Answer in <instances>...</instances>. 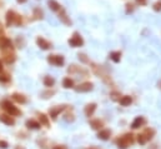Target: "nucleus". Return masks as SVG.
I'll use <instances>...</instances> for the list:
<instances>
[{
  "instance_id": "obj_1",
  "label": "nucleus",
  "mask_w": 161,
  "mask_h": 149,
  "mask_svg": "<svg viewBox=\"0 0 161 149\" xmlns=\"http://www.w3.org/2000/svg\"><path fill=\"white\" fill-rule=\"evenodd\" d=\"M3 108L5 109L8 113L11 115V117H13V115H19V114H20V110L16 109L15 107L11 104L10 102H8V100H4V102H3Z\"/></svg>"
},
{
  "instance_id": "obj_2",
  "label": "nucleus",
  "mask_w": 161,
  "mask_h": 149,
  "mask_svg": "<svg viewBox=\"0 0 161 149\" xmlns=\"http://www.w3.org/2000/svg\"><path fill=\"white\" fill-rule=\"evenodd\" d=\"M133 142H134V140H133V135H131V134H126L125 136H122L121 139L117 140V146H119V148H121V149H126L127 146L131 144Z\"/></svg>"
},
{
  "instance_id": "obj_3",
  "label": "nucleus",
  "mask_w": 161,
  "mask_h": 149,
  "mask_svg": "<svg viewBox=\"0 0 161 149\" xmlns=\"http://www.w3.org/2000/svg\"><path fill=\"white\" fill-rule=\"evenodd\" d=\"M69 44L71 45V47H74V48L81 47V45L84 44V40H82V38L79 34H77V33H74V35L71 36V39L69 40Z\"/></svg>"
},
{
  "instance_id": "obj_4",
  "label": "nucleus",
  "mask_w": 161,
  "mask_h": 149,
  "mask_svg": "<svg viewBox=\"0 0 161 149\" xmlns=\"http://www.w3.org/2000/svg\"><path fill=\"white\" fill-rule=\"evenodd\" d=\"M48 61L50 64H54V65H61L64 63V58L59 56V55H51V56L48 58Z\"/></svg>"
},
{
  "instance_id": "obj_5",
  "label": "nucleus",
  "mask_w": 161,
  "mask_h": 149,
  "mask_svg": "<svg viewBox=\"0 0 161 149\" xmlns=\"http://www.w3.org/2000/svg\"><path fill=\"white\" fill-rule=\"evenodd\" d=\"M93 89V84L91 83H84V84H81L79 86H76L75 90L79 93H86V92H90V90Z\"/></svg>"
},
{
  "instance_id": "obj_6",
  "label": "nucleus",
  "mask_w": 161,
  "mask_h": 149,
  "mask_svg": "<svg viewBox=\"0 0 161 149\" xmlns=\"http://www.w3.org/2000/svg\"><path fill=\"white\" fill-rule=\"evenodd\" d=\"M0 120H1L4 124H6V125H14L15 120L13 118H11V115H0Z\"/></svg>"
},
{
  "instance_id": "obj_7",
  "label": "nucleus",
  "mask_w": 161,
  "mask_h": 149,
  "mask_svg": "<svg viewBox=\"0 0 161 149\" xmlns=\"http://www.w3.org/2000/svg\"><path fill=\"white\" fill-rule=\"evenodd\" d=\"M95 109H96V104H95V103H91V104L86 105V108H85V115H86V117H91L93 113L95 111Z\"/></svg>"
},
{
  "instance_id": "obj_8",
  "label": "nucleus",
  "mask_w": 161,
  "mask_h": 149,
  "mask_svg": "<svg viewBox=\"0 0 161 149\" xmlns=\"http://www.w3.org/2000/svg\"><path fill=\"white\" fill-rule=\"evenodd\" d=\"M144 123H145V120H144V118H142V117H138V118H136L135 120L133 122V124H131V128H134V129H136V128L141 127Z\"/></svg>"
},
{
  "instance_id": "obj_9",
  "label": "nucleus",
  "mask_w": 161,
  "mask_h": 149,
  "mask_svg": "<svg viewBox=\"0 0 161 149\" xmlns=\"http://www.w3.org/2000/svg\"><path fill=\"white\" fill-rule=\"evenodd\" d=\"M110 130H107V129H105V130H101V132H99V134H97V138H100V139H102V140H106V139H109V136H110Z\"/></svg>"
},
{
  "instance_id": "obj_10",
  "label": "nucleus",
  "mask_w": 161,
  "mask_h": 149,
  "mask_svg": "<svg viewBox=\"0 0 161 149\" xmlns=\"http://www.w3.org/2000/svg\"><path fill=\"white\" fill-rule=\"evenodd\" d=\"M120 56H121L120 52H113L110 54V59L113 61H115V63H119V61H120Z\"/></svg>"
},
{
  "instance_id": "obj_11",
  "label": "nucleus",
  "mask_w": 161,
  "mask_h": 149,
  "mask_svg": "<svg viewBox=\"0 0 161 149\" xmlns=\"http://www.w3.org/2000/svg\"><path fill=\"white\" fill-rule=\"evenodd\" d=\"M63 86H64V88H73L74 81L70 79V78H65V79L63 80Z\"/></svg>"
},
{
  "instance_id": "obj_12",
  "label": "nucleus",
  "mask_w": 161,
  "mask_h": 149,
  "mask_svg": "<svg viewBox=\"0 0 161 149\" xmlns=\"http://www.w3.org/2000/svg\"><path fill=\"white\" fill-rule=\"evenodd\" d=\"M26 127L31 128V129H38V128L40 127V124L38 122H35V120H28L26 122Z\"/></svg>"
},
{
  "instance_id": "obj_13",
  "label": "nucleus",
  "mask_w": 161,
  "mask_h": 149,
  "mask_svg": "<svg viewBox=\"0 0 161 149\" xmlns=\"http://www.w3.org/2000/svg\"><path fill=\"white\" fill-rule=\"evenodd\" d=\"M13 98L15 99L16 102L21 103V104H24V103H26V98L24 97V95H21V94H14V95H13Z\"/></svg>"
},
{
  "instance_id": "obj_14",
  "label": "nucleus",
  "mask_w": 161,
  "mask_h": 149,
  "mask_svg": "<svg viewBox=\"0 0 161 149\" xmlns=\"http://www.w3.org/2000/svg\"><path fill=\"white\" fill-rule=\"evenodd\" d=\"M38 44L40 45V48H43V49H48V48H50V44H49L46 40H44L43 38H39V39H38Z\"/></svg>"
},
{
  "instance_id": "obj_15",
  "label": "nucleus",
  "mask_w": 161,
  "mask_h": 149,
  "mask_svg": "<svg viewBox=\"0 0 161 149\" xmlns=\"http://www.w3.org/2000/svg\"><path fill=\"white\" fill-rule=\"evenodd\" d=\"M120 104L122 107H127V105H130L131 104V98L130 97H122L120 99Z\"/></svg>"
},
{
  "instance_id": "obj_16",
  "label": "nucleus",
  "mask_w": 161,
  "mask_h": 149,
  "mask_svg": "<svg viewBox=\"0 0 161 149\" xmlns=\"http://www.w3.org/2000/svg\"><path fill=\"white\" fill-rule=\"evenodd\" d=\"M54 83H55V80H54L51 77H45V79H44V84H45V86L50 88V86L54 85Z\"/></svg>"
},
{
  "instance_id": "obj_17",
  "label": "nucleus",
  "mask_w": 161,
  "mask_h": 149,
  "mask_svg": "<svg viewBox=\"0 0 161 149\" xmlns=\"http://www.w3.org/2000/svg\"><path fill=\"white\" fill-rule=\"evenodd\" d=\"M90 124H91V127L94 128V129H100V128L102 127V122H100L99 119H96V120H93Z\"/></svg>"
},
{
  "instance_id": "obj_18",
  "label": "nucleus",
  "mask_w": 161,
  "mask_h": 149,
  "mask_svg": "<svg viewBox=\"0 0 161 149\" xmlns=\"http://www.w3.org/2000/svg\"><path fill=\"white\" fill-rule=\"evenodd\" d=\"M49 6H50L53 10H59L60 9V5L56 1H54V0H50V1H49Z\"/></svg>"
},
{
  "instance_id": "obj_19",
  "label": "nucleus",
  "mask_w": 161,
  "mask_h": 149,
  "mask_svg": "<svg viewBox=\"0 0 161 149\" xmlns=\"http://www.w3.org/2000/svg\"><path fill=\"white\" fill-rule=\"evenodd\" d=\"M39 119H40V122L44 124V125H49V120H48V117L45 114H40L39 115Z\"/></svg>"
},
{
  "instance_id": "obj_20",
  "label": "nucleus",
  "mask_w": 161,
  "mask_h": 149,
  "mask_svg": "<svg viewBox=\"0 0 161 149\" xmlns=\"http://www.w3.org/2000/svg\"><path fill=\"white\" fill-rule=\"evenodd\" d=\"M138 142H139L140 144H145V143L147 142V139H146V136L144 135V134H139V135H138Z\"/></svg>"
},
{
  "instance_id": "obj_21",
  "label": "nucleus",
  "mask_w": 161,
  "mask_h": 149,
  "mask_svg": "<svg viewBox=\"0 0 161 149\" xmlns=\"http://www.w3.org/2000/svg\"><path fill=\"white\" fill-rule=\"evenodd\" d=\"M61 20H63V22L65 23V24H68V25H70V24H71V22H70V20L66 18V14H65V11H63V13H61Z\"/></svg>"
},
{
  "instance_id": "obj_22",
  "label": "nucleus",
  "mask_w": 161,
  "mask_h": 149,
  "mask_svg": "<svg viewBox=\"0 0 161 149\" xmlns=\"http://www.w3.org/2000/svg\"><path fill=\"white\" fill-rule=\"evenodd\" d=\"M154 10L155 11H160L161 10V0H159V1H156L154 4Z\"/></svg>"
},
{
  "instance_id": "obj_23",
  "label": "nucleus",
  "mask_w": 161,
  "mask_h": 149,
  "mask_svg": "<svg viewBox=\"0 0 161 149\" xmlns=\"http://www.w3.org/2000/svg\"><path fill=\"white\" fill-rule=\"evenodd\" d=\"M63 109H64V108H57V109H55V110H53V111H51V117L55 119L56 115H57V113H60V111L63 110Z\"/></svg>"
},
{
  "instance_id": "obj_24",
  "label": "nucleus",
  "mask_w": 161,
  "mask_h": 149,
  "mask_svg": "<svg viewBox=\"0 0 161 149\" xmlns=\"http://www.w3.org/2000/svg\"><path fill=\"white\" fill-rule=\"evenodd\" d=\"M8 75H3V77H0V81H8L9 80V78H6Z\"/></svg>"
},
{
  "instance_id": "obj_25",
  "label": "nucleus",
  "mask_w": 161,
  "mask_h": 149,
  "mask_svg": "<svg viewBox=\"0 0 161 149\" xmlns=\"http://www.w3.org/2000/svg\"><path fill=\"white\" fill-rule=\"evenodd\" d=\"M0 147H1V148H6L8 147V143L6 142H3V140H1V142H0Z\"/></svg>"
},
{
  "instance_id": "obj_26",
  "label": "nucleus",
  "mask_w": 161,
  "mask_h": 149,
  "mask_svg": "<svg viewBox=\"0 0 161 149\" xmlns=\"http://www.w3.org/2000/svg\"><path fill=\"white\" fill-rule=\"evenodd\" d=\"M53 149H66V147H64V146H57V147H54Z\"/></svg>"
},
{
  "instance_id": "obj_27",
  "label": "nucleus",
  "mask_w": 161,
  "mask_h": 149,
  "mask_svg": "<svg viewBox=\"0 0 161 149\" xmlns=\"http://www.w3.org/2000/svg\"><path fill=\"white\" fill-rule=\"evenodd\" d=\"M136 1H138L139 4H145V3H146V0H136Z\"/></svg>"
},
{
  "instance_id": "obj_28",
  "label": "nucleus",
  "mask_w": 161,
  "mask_h": 149,
  "mask_svg": "<svg viewBox=\"0 0 161 149\" xmlns=\"http://www.w3.org/2000/svg\"><path fill=\"white\" fill-rule=\"evenodd\" d=\"M19 3H24V1H26V0H18Z\"/></svg>"
},
{
  "instance_id": "obj_29",
  "label": "nucleus",
  "mask_w": 161,
  "mask_h": 149,
  "mask_svg": "<svg viewBox=\"0 0 161 149\" xmlns=\"http://www.w3.org/2000/svg\"><path fill=\"white\" fill-rule=\"evenodd\" d=\"M3 70V67H1V63H0V72H1Z\"/></svg>"
},
{
  "instance_id": "obj_30",
  "label": "nucleus",
  "mask_w": 161,
  "mask_h": 149,
  "mask_svg": "<svg viewBox=\"0 0 161 149\" xmlns=\"http://www.w3.org/2000/svg\"><path fill=\"white\" fill-rule=\"evenodd\" d=\"M90 149H97V148H94V147H93V148H90Z\"/></svg>"
},
{
  "instance_id": "obj_31",
  "label": "nucleus",
  "mask_w": 161,
  "mask_h": 149,
  "mask_svg": "<svg viewBox=\"0 0 161 149\" xmlns=\"http://www.w3.org/2000/svg\"><path fill=\"white\" fill-rule=\"evenodd\" d=\"M160 84H161V81H160ZM160 88H161V86H160Z\"/></svg>"
}]
</instances>
